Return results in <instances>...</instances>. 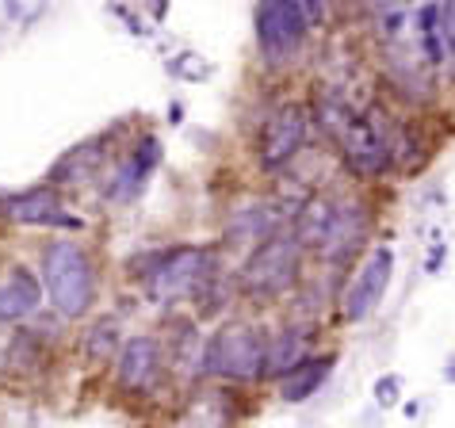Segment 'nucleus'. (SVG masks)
<instances>
[{
	"instance_id": "1",
	"label": "nucleus",
	"mask_w": 455,
	"mask_h": 428,
	"mask_svg": "<svg viewBox=\"0 0 455 428\" xmlns=\"http://www.w3.org/2000/svg\"><path fill=\"white\" fill-rule=\"evenodd\" d=\"M43 275L50 302L61 318H84L96 298V275L84 249L73 242H54L43 257Z\"/></svg>"
},
{
	"instance_id": "2",
	"label": "nucleus",
	"mask_w": 455,
	"mask_h": 428,
	"mask_svg": "<svg viewBox=\"0 0 455 428\" xmlns=\"http://www.w3.org/2000/svg\"><path fill=\"white\" fill-rule=\"evenodd\" d=\"M322 16L318 4H299V0H268L257 8V46L272 69L291 66L299 50L307 46L314 20Z\"/></svg>"
},
{
	"instance_id": "3",
	"label": "nucleus",
	"mask_w": 455,
	"mask_h": 428,
	"mask_svg": "<svg viewBox=\"0 0 455 428\" xmlns=\"http://www.w3.org/2000/svg\"><path fill=\"white\" fill-rule=\"evenodd\" d=\"M299 264H302L299 237L291 230H283V234H275L264 245L252 249L249 260L242 264L237 283H242V291L249 298H280L299 283Z\"/></svg>"
},
{
	"instance_id": "4",
	"label": "nucleus",
	"mask_w": 455,
	"mask_h": 428,
	"mask_svg": "<svg viewBox=\"0 0 455 428\" xmlns=\"http://www.w3.org/2000/svg\"><path fill=\"white\" fill-rule=\"evenodd\" d=\"M264 360H268V337H260V329L249 321L222 325L204 348V371L219 375V379H230V383L260 379Z\"/></svg>"
},
{
	"instance_id": "5",
	"label": "nucleus",
	"mask_w": 455,
	"mask_h": 428,
	"mask_svg": "<svg viewBox=\"0 0 455 428\" xmlns=\"http://www.w3.org/2000/svg\"><path fill=\"white\" fill-rule=\"evenodd\" d=\"M214 280V257L204 245H176L161 253L157 264L146 272V287L157 302H180L199 295V287Z\"/></svg>"
},
{
	"instance_id": "6",
	"label": "nucleus",
	"mask_w": 455,
	"mask_h": 428,
	"mask_svg": "<svg viewBox=\"0 0 455 428\" xmlns=\"http://www.w3.org/2000/svg\"><path fill=\"white\" fill-rule=\"evenodd\" d=\"M310 107L302 104H280L272 111L268 119H264V131H260V169L264 172H280L287 169L291 161L302 154V146H307V134H310Z\"/></svg>"
},
{
	"instance_id": "7",
	"label": "nucleus",
	"mask_w": 455,
	"mask_h": 428,
	"mask_svg": "<svg viewBox=\"0 0 455 428\" xmlns=\"http://www.w3.org/2000/svg\"><path fill=\"white\" fill-rule=\"evenodd\" d=\"M390 275H395V253H390V245H375L371 253L363 257L356 275H352L345 298H340V318L345 321L371 318L390 287Z\"/></svg>"
},
{
	"instance_id": "8",
	"label": "nucleus",
	"mask_w": 455,
	"mask_h": 428,
	"mask_svg": "<svg viewBox=\"0 0 455 428\" xmlns=\"http://www.w3.org/2000/svg\"><path fill=\"white\" fill-rule=\"evenodd\" d=\"M368 210L356 199H337V214H333V226L325 234V242L318 249V257L325 264H345L352 260V253H360V245L368 242Z\"/></svg>"
},
{
	"instance_id": "9",
	"label": "nucleus",
	"mask_w": 455,
	"mask_h": 428,
	"mask_svg": "<svg viewBox=\"0 0 455 428\" xmlns=\"http://www.w3.org/2000/svg\"><path fill=\"white\" fill-rule=\"evenodd\" d=\"M0 218L16 222V226H81V218H66V214H61L58 187H50V184L8 195L4 203H0Z\"/></svg>"
},
{
	"instance_id": "10",
	"label": "nucleus",
	"mask_w": 455,
	"mask_h": 428,
	"mask_svg": "<svg viewBox=\"0 0 455 428\" xmlns=\"http://www.w3.org/2000/svg\"><path fill=\"white\" fill-rule=\"evenodd\" d=\"M157 368H161V352H157L154 337H131L119 352L116 375L126 390H146L157 379Z\"/></svg>"
},
{
	"instance_id": "11",
	"label": "nucleus",
	"mask_w": 455,
	"mask_h": 428,
	"mask_svg": "<svg viewBox=\"0 0 455 428\" xmlns=\"http://www.w3.org/2000/svg\"><path fill=\"white\" fill-rule=\"evenodd\" d=\"M161 161V142L157 138H142V146L134 149L131 157L119 165V172L111 176V184H108V195L116 199V203H126V199H134L138 192H142V184H146V176L154 172V165Z\"/></svg>"
},
{
	"instance_id": "12",
	"label": "nucleus",
	"mask_w": 455,
	"mask_h": 428,
	"mask_svg": "<svg viewBox=\"0 0 455 428\" xmlns=\"http://www.w3.org/2000/svg\"><path fill=\"white\" fill-rule=\"evenodd\" d=\"M43 306V287L31 272L16 268L0 283V321H28Z\"/></svg>"
},
{
	"instance_id": "13",
	"label": "nucleus",
	"mask_w": 455,
	"mask_h": 428,
	"mask_svg": "<svg viewBox=\"0 0 455 428\" xmlns=\"http://www.w3.org/2000/svg\"><path fill=\"white\" fill-rule=\"evenodd\" d=\"M280 222H283L280 207L257 203V207H249V210H237L234 218H230V230H226V234H230V242H234V245L257 249V245L268 242V237L283 234V230H280Z\"/></svg>"
},
{
	"instance_id": "14",
	"label": "nucleus",
	"mask_w": 455,
	"mask_h": 428,
	"mask_svg": "<svg viewBox=\"0 0 455 428\" xmlns=\"http://www.w3.org/2000/svg\"><path fill=\"white\" fill-rule=\"evenodd\" d=\"M333 214H337V195H310L307 203L299 207L295 222H291V234L299 237L302 249L318 253L325 234H330V226H333Z\"/></svg>"
},
{
	"instance_id": "15",
	"label": "nucleus",
	"mask_w": 455,
	"mask_h": 428,
	"mask_svg": "<svg viewBox=\"0 0 455 428\" xmlns=\"http://www.w3.org/2000/svg\"><path fill=\"white\" fill-rule=\"evenodd\" d=\"M310 360V337L302 329H280L268 337V360H264V375L268 379H287L295 368Z\"/></svg>"
},
{
	"instance_id": "16",
	"label": "nucleus",
	"mask_w": 455,
	"mask_h": 428,
	"mask_svg": "<svg viewBox=\"0 0 455 428\" xmlns=\"http://www.w3.org/2000/svg\"><path fill=\"white\" fill-rule=\"evenodd\" d=\"M333 363H337L333 356H310L307 363H302V368H295V371L287 375V379H280V398L291 401V406H295V401L314 398V394H318V386L330 379Z\"/></svg>"
},
{
	"instance_id": "17",
	"label": "nucleus",
	"mask_w": 455,
	"mask_h": 428,
	"mask_svg": "<svg viewBox=\"0 0 455 428\" xmlns=\"http://www.w3.org/2000/svg\"><path fill=\"white\" fill-rule=\"evenodd\" d=\"M417 43L428 61V69H444L448 61V46H444V28H440V4H425L417 8Z\"/></svg>"
},
{
	"instance_id": "18",
	"label": "nucleus",
	"mask_w": 455,
	"mask_h": 428,
	"mask_svg": "<svg viewBox=\"0 0 455 428\" xmlns=\"http://www.w3.org/2000/svg\"><path fill=\"white\" fill-rule=\"evenodd\" d=\"M398 398H402V379L398 375H383V379L375 383V401L383 409H390V406H398Z\"/></svg>"
},
{
	"instance_id": "19",
	"label": "nucleus",
	"mask_w": 455,
	"mask_h": 428,
	"mask_svg": "<svg viewBox=\"0 0 455 428\" xmlns=\"http://www.w3.org/2000/svg\"><path fill=\"white\" fill-rule=\"evenodd\" d=\"M440 28H444L448 61H455V4H440Z\"/></svg>"
},
{
	"instance_id": "20",
	"label": "nucleus",
	"mask_w": 455,
	"mask_h": 428,
	"mask_svg": "<svg viewBox=\"0 0 455 428\" xmlns=\"http://www.w3.org/2000/svg\"><path fill=\"white\" fill-rule=\"evenodd\" d=\"M180 61H196V54H184ZM169 69L176 73V77H188V81H199V77H207V73H211V69H196V66H176V61Z\"/></svg>"
}]
</instances>
